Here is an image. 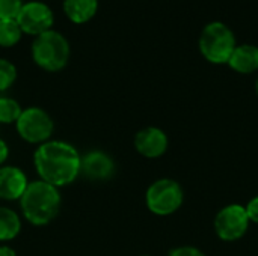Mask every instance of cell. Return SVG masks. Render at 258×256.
Segmentation results:
<instances>
[{"label":"cell","mask_w":258,"mask_h":256,"mask_svg":"<svg viewBox=\"0 0 258 256\" xmlns=\"http://www.w3.org/2000/svg\"><path fill=\"white\" fill-rule=\"evenodd\" d=\"M80 158L77 149L62 140H48L39 145L33 154L39 180L57 189L71 184L80 175Z\"/></svg>","instance_id":"obj_1"},{"label":"cell","mask_w":258,"mask_h":256,"mask_svg":"<svg viewBox=\"0 0 258 256\" xmlns=\"http://www.w3.org/2000/svg\"><path fill=\"white\" fill-rule=\"evenodd\" d=\"M62 198L59 189L36 180L29 183L20 198V208L24 219L33 226H45L51 223L60 211Z\"/></svg>","instance_id":"obj_2"},{"label":"cell","mask_w":258,"mask_h":256,"mask_svg":"<svg viewBox=\"0 0 258 256\" xmlns=\"http://www.w3.org/2000/svg\"><path fill=\"white\" fill-rule=\"evenodd\" d=\"M33 62L47 72L62 71L70 60V44L57 30H48L35 36L30 47Z\"/></svg>","instance_id":"obj_3"},{"label":"cell","mask_w":258,"mask_h":256,"mask_svg":"<svg viewBox=\"0 0 258 256\" xmlns=\"http://www.w3.org/2000/svg\"><path fill=\"white\" fill-rule=\"evenodd\" d=\"M198 47L203 57L213 65L228 63L234 48L237 47L234 32L222 21L207 23L200 35Z\"/></svg>","instance_id":"obj_4"},{"label":"cell","mask_w":258,"mask_h":256,"mask_svg":"<svg viewBox=\"0 0 258 256\" xmlns=\"http://www.w3.org/2000/svg\"><path fill=\"white\" fill-rule=\"evenodd\" d=\"M145 202L153 214L171 216L181 208L184 202V192L175 180L160 178L147 189Z\"/></svg>","instance_id":"obj_5"},{"label":"cell","mask_w":258,"mask_h":256,"mask_svg":"<svg viewBox=\"0 0 258 256\" xmlns=\"http://www.w3.org/2000/svg\"><path fill=\"white\" fill-rule=\"evenodd\" d=\"M18 136L27 143L42 145L50 140L54 131L51 116L41 107H27L15 122Z\"/></svg>","instance_id":"obj_6"},{"label":"cell","mask_w":258,"mask_h":256,"mask_svg":"<svg viewBox=\"0 0 258 256\" xmlns=\"http://www.w3.org/2000/svg\"><path fill=\"white\" fill-rule=\"evenodd\" d=\"M249 217L246 208L240 204L224 207L215 217V231L222 241H237L249 229Z\"/></svg>","instance_id":"obj_7"},{"label":"cell","mask_w":258,"mask_h":256,"mask_svg":"<svg viewBox=\"0 0 258 256\" xmlns=\"http://www.w3.org/2000/svg\"><path fill=\"white\" fill-rule=\"evenodd\" d=\"M15 21L18 23L23 33L38 36L44 32L51 30L54 23V14L47 3L39 0H30L23 3L15 17Z\"/></svg>","instance_id":"obj_8"},{"label":"cell","mask_w":258,"mask_h":256,"mask_svg":"<svg viewBox=\"0 0 258 256\" xmlns=\"http://www.w3.org/2000/svg\"><path fill=\"white\" fill-rule=\"evenodd\" d=\"M133 143L135 149L145 158H159L168 151L169 146L166 133L157 127H147L138 131Z\"/></svg>","instance_id":"obj_9"},{"label":"cell","mask_w":258,"mask_h":256,"mask_svg":"<svg viewBox=\"0 0 258 256\" xmlns=\"http://www.w3.org/2000/svg\"><path fill=\"white\" fill-rule=\"evenodd\" d=\"M80 174L91 181H106L115 174V163L109 154L91 151L80 158Z\"/></svg>","instance_id":"obj_10"},{"label":"cell","mask_w":258,"mask_h":256,"mask_svg":"<svg viewBox=\"0 0 258 256\" xmlns=\"http://www.w3.org/2000/svg\"><path fill=\"white\" fill-rule=\"evenodd\" d=\"M29 181L26 174L15 166L0 167V199L3 201H20Z\"/></svg>","instance_id":"obj_11"},{"label":"cell","mask_w":258,"mask_h":256,"mask_svg":"<svg viewBox=\"0 0 258 256\" xmlns=\"http://www.w3.org/2000/svg\"><path fill=\"white\" fill-rule=\"evenodd\" d=\"M227 65L239 74L255 72L258 71V47L254 44L237 45Z\"/></svg>","instance_id":"obj_12"},{"label":"cell","mask_w":258,"mask_h":256,"mask_svg":"<svg viewBox=\"0 0 258 256\" xmlns=\"http://www.w3.org/2000/svg\"><path fill=\"white\" fill-rule=\"evenodd\" d=\"M98 0H63V12L74 24H85L94 18Z\"/></svg>","instance_id":"obj_13"},{"label":"cell","mask_w":258,"mask_h":256,"mask_svg":"<svg viewBox=\"0 0 258 256\" xmlns=\"http://www.w3.org/2000/svg\"><path fill=\"white\" fill-rule=\"evenodd\" d=\"M21 231L20 216L8 208L0 207V241H12Z\"/></svg>","instance_id":"obj_14"},{"label":"cell","mask_w":258,"mask_h":256,"mask_svg":"<svg viewBox=\"0 0 258 256\" xmlns=\"http://www.w3.org/2000/svg\"><path fill=\"white\" fill-rule=\"evenodd\" d=\"M23 32L15 20H0V47L9 48L20 42Z\"/></svg>","instance_id":"obj_15"},{"label":"cell","mask_w":258,"mask_h":256,"mask_svg":"<svg viewBox=\"0 0 258 256\" xmlns=\"http://www.w3.org/2000/svg\"><path fill=\"white\" fill-rule=\"evenodd\" d=\"M23 109L17 100L9 97L0 98V124H15Z\"/></svg>","instance_id":"obj_16"},{"label":"cell","mask_w":258,"mask_h":256,"mask_svg":"<svg viewBox=\"0 0 258 256\" xmlns=\"http://www.w3.org/2000/svg\"><path fill=\"white\" fill-rule=\"evenodd\" d=\"M17 80V68L12 62L0 57V92L9 89Z\"/></svg>","instance_id":"obj_17"},{"label":"cell","mask_w":258,"mask_h":256,"mask_svg":"<svg viewBox=\"0 0 258 256\" xmlns=\"http://www.w3.org/2000/svg\"><path fill=\"white\" fill-rule=\"evenodd\" d=\"M23 0H0V20H15Z\"/></svg>","instance_id":"obj_18"},{"label":"cell","mask_w":258,"mask_h":256,"mask_svg":"<svg viewBox=\"0 0 258 256\" xmlns=\"http://www.w3.org/2000/svg\"><path fill=\"white\" fill-rule=\"evenodd\" d=\"M169 256H206L200 249L192 246H181L177 249H172L169 252Z\"/></svg>","instance_id":"obj_19"},{"label":"cell","mask_w":258,"mask_h":256,"mask_svg":"<svg viewBox=\"0 0 258 256\" xmlns=\"http://www.w3.org/2000/svg\"><path fill=\"white\" fill-rule=\"evenodd\" d=\"M246 213L249 217V222L258 225V196H254L248 204H246Z\"/></svg>","instance_id":"obj_20"},{"label":"cell","mask_w":258,"mask_h":256,"mask_svg":"<svg viewBox=\"0 0 258 256\" xmlns=\"http://www.w3.org/2000/svg\"><path fill=\"white\" fill-rule=\"evenodd\" d=\"M8 155H9V148L6 145V142L0 139V167L8 160Z\"/></svg>","instance_id":"obj_21"},{"label":"cell","mask_w":258,"mask_h":256,"mask_svg":"<svg viewBox=\"0 0 258 256\" xmlns=\"http://www.w3.org/2000/svg\"><path fill=\"white\" fill-rule=\"evenodd\" d=\"M0 256H17V253L9 246H0Z\"/></svg>","instance_id":"obj_22"},{"label":"cell","mask_w":258,"mask_h":256,"mask_svg":"<svg viewBox=\"0 0 258 256\" xmlns=\"http://www.w3.org/2000/svg\"><path fill=\"white\" fill-rule=\"evenodd\" d=\"M255 88H257V95H258V78H257V86H255Z\"/></svg>","instance_id":"obj_23"},{"label":"cell","mask_w":258,"mask_h":256,"mask_svg":"<svg viewBox=\"0 0 258 256\" xmlns=\"http://www.w3.org/2000/svg\"><path fill=\"white\" fill-rule=\"evenodd\" d=\"M142 256H150V255H142Z\"/></svg>","instance_id":"obj_24"}]
</instances>
